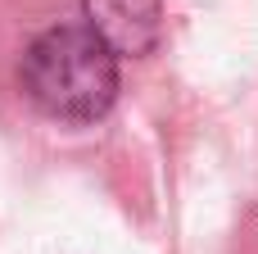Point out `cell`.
I'll use <instances>...</instances> for the list:
<instances>
[{
    "mask_svg": "<svg viewBox=\"0 0 258 254\" xmlns=\"http://www.w3.org/2000/svg\"><path fill=\"white\" fill-rule=\"evenodd\" d=\"M23 91L27 100L54 118V123H100L113 100H118V55L91 32V27H45L41 36H32V45L23 50L18 64Z\"/></svg>",
    "mask_w": 258,
    "mask_h": 254,
    "instance_id": "obj_1",
    "label": "cell"
},
{
    "mask_svg": "<svg viewBox=\"0 0 258 254\" xmlns=\"http://www.w3.org/2000/svg\"><path fill=\"white\" fill-rule=\"evenodd\" d=\"M82 14L118 59H141L163 36V0H82Z\"/></svg>",
    "mask_w": 258,
    "mask_h": 254,
    "instance_id": "obj_2",
    "label": "cell"
}]
</instances>
